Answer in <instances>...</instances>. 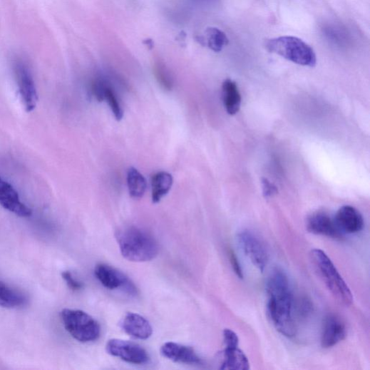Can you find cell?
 I'll use <instances>...</instances> for the list:
<instances>
[{
    "mask_svg": "<svg viewBox=\"0 0 370 370\" xmlns=\"http://www.w3.org/2000/svg\"><path fill=\"white\" fill-rule=\"evenodd\" d=\"M267 309L269 318L277 330L292 338L297 334L294 319V296L287 274L276 269L270 274L267 284Z\"/></svg>",
    "mask_w": 370,
    "mask_h": 370,
    "instance_id": "6da1fadb",
    "label": "cell"
},
{
    "mask_svg": "<svg viewBox=\"0 0 370 370\" xmlns=\"http://www.w3.org/2000/svg\"><path fill=\"white\" fill-rule=\"evenodd\" d=\"M116 239L122 255L131 262L150 261L160 251L155 239L145 230L136 227L119 230Z\"/></svg>",
    "mask_w": 370,
    "mask_h": 370,
    "instance_id": "7a4b0ae2",
    "label": "cell"
},
{
    "mask_svg": "<svg viewBox=\"0 0 370 370\" xmlns=\"http://www.w3.org/2000/svg\"><path fill=\"white\" fill-rule=\"evenodd\" d=\"M309 257L313 269L332 296L339 303L350 306L353 303V294L327 253L320 249H314Z\"/></svg>",
    "mask_w": 370,
    "mask_h": 370,
    "instance_id": "3957f363",
    "label": "cell"
},
{
    "mask_svg": "<svg viewBox=\"0 0 370 370\" xmlns=\"http://www.w3.org/2000/svg\"><path fill=\"white\" fill-rule=\"evenodd\" d=\"M266 48L299 66L312 68L317 63L316 55L312 47L294 36H281L268 40Z\"/></svg>",
    "mask_w": 370,
    "mask_h": 370,
    "instance_id": "277c9868",
    "label": "cell"
},
{
    "mask_svg": "<svg viewBox=\"0 0 370 370\" xmlns=\"http://www.w3.org/2000/svg\"><path fill=\"white\" fill-rule=\"evenodd\" d=\"M61 316L66 330L76 340L89 343L99 339L100 325L88 313L80 309H64Z\"/></svg>",
    "mask_w": 370,
    "mask_h": 370,
    "instance_id": "5b68a950",
    "label": "cell"
},
{
    "mask_svg": "<svg viewBox=\"0 0 370 370\" xmlns=\"http://www.w3.org/2000/svg\"><path fill=\"white\" fill-rule=\"evenodd\" d=\"M94 274L105 288L110 290H121L130 296H136L138 289L131 280L123 272L107 264H98Z\"/></svg>",
    "mask_w": 370,
    "mask_h": 370,
    "instance_id": "8992f818",
    "label": "cell"
},
{
    "mask_svg": "<svg viewBox=\"0 0 370 370\" xmlns=\"http://www.w3.org/2000/svg\"><path fill=\"white\" fill-rule=\"evenodd\" d=\"M237 238L243 252L253 265L262 272L265 270L268 265L269 254L261 239L250 230L240 232Z\"/></svg>",
    "mask_w": 370,
    "mask_h": 370,
    "instance_id": "52a82bcc",
    "label": "cell"
},
{
    "mask_svg": "<svg viewBox=\"0 0 370 370\" xmlns=\"http://www.w3.org/2000/svg\"><path fill=\"white\" fill-rule=\"evenodd\" d=\"M106 350L109 354L133 364H145L150 360L147 351L141 346L122 339L110 340Z\"/></svg>",
    "mask_w": 370,
    "mask_h": 370,
    "instance_id": "ba28073f",
    "label": "cell"
},
{
    "mask_svg": "<svg viewBox=\"0 0 370 370\" xmlns=\"http://www.w3.org/2000/svg\"><path fill=\"white\" fill-rule=\"evenodd\" d=\"M14 73L25 109L27 113H31L35 110L38 102V93L31 73L22 61L15 63Z\"/></svg>",
    "mask_w": 370,
    "mask_h": 370,
    "instance_id": "9c48e42d",
    "label": "cell"
},
{
    "mask_svg": "<svg viewBox=\"0 0 370 370\" xmlns=\"http://www.w3.org/2000/svg\"><path fill=\"white\" fill-rule=\"evenodd\" d=\"M306 228L311 234L333 239H341L344 236L338 227L335 219L322 211L316 212L307 218Z\"/></svg>",
    "mask_w": 370,
    "mask_h": 370,
    "instance_id": "30bf717a",
    "label": "cell"
},
{
    "mask_svg": "<svg viewBox=\"0 0 370 370\" xmlns=\"http://www.w3.org/2000/svg\"><path fill=\"white\" fill-rule=\"evenodd\" d=\"M0 205L20 217L32 215V210L21 202L18 192L2 178H0Z\"/></svg>",
    "mask_w": 370,
    "mask_h": 370,
    "instance_id": "8fae6325",
    "label": "cell"
},
{
    "mask_svg": "<svg viewBox=\"0 0 370 370\" xmlns=\"http://www.w3.org/2000/svg\"><path fill=\"white\" fill-rule=\"evenodd\" d=\"M347 336L346 327L337 315L327 317L322 335V346L324 349L332 348L345 339Z\"/></svg>",
    "mask_w": 370,
    "mask_h": 370,
    "instance_id": "7c38bea8",
    "label": "cell"
},
{
    "mask_svg": "<svg viewBox=\"0 0 370 370\" xmlns=\"http://www.w3.org/2000/svg\"><path fill=\"white\" fill-rule=\"evenodd\" d=\"M334 219L344 235L356 234L361 232L364 226V219L359 211L350 205L341 207Z\"/></svg>",
    "mask_w": 370,
    "mask_h": 370,
    "instance_id": "4fadbf2b",
    "label": "cell"
},
{
    "mask_svg": "<svg viewBox=\"0 0 370 370\" xmlns=\"http://www.w3.org/2000/svg\"><path fill=\"white\" fill-rule=\"evenodd\" d=\"M161 353L164 357L177 363L192 365L203 363L192 348L174 342L165 343L161 348Z\"/></svg>",
    "mask_w": 370,
    "mask_h": 370,
    "instance_id": "5bb4252c",
    "label": "cell"
},
{
    "mask_svg": "<svg viewBox=\"0 0 370 370\" xmlns=\"http://www.w3.org/2000/svg\"><path fill=\"white\" fill-rule=\"evenodd\" d=\"M121 328L131 337L140 340H146L153 334L149 322L142 315L134 312H128L125 315Z\"/></svg>",
    "mask_w": 370,
    "mask_h": 370,
    "instance_id": "9a60e30c",
    "label": "cell"
},
{
    "mask_svg": "<svg viewBox=\"0 0 370 370\" xmlns=\"http://www.w3.org/2000/svg\"><path fill=\"white\" fill-rule=\"evenodd\" d=\"M222 363L220 369L247 370L250 362L245 354L238 347H226L222 352Z\"/></svg>",
    "mask_w": 370,
    "mask_h": 370,
    "instance_id": "2e32d148",
    "label": "cell"
},
{
    "mask_svg": "<svg viewBox=\"0 0 370 370\" xmlns=\"http://www.w3.org/2000/svg\"><path fill=\"white\" fill-rule=\"evenodd\" d=\"M222 96L225 108L230 115H236L240 109L242 98L235 82L226 80L222 86Z\"/></svg>",
    "mask_w": 370,
    "mask_h": 370,
    "instance_id": "e0dca14e",
    "label": "cell"
},
{
    "mask_svg": "<svg viewBox=\"0 0 370 370\" xmlns=\"http://www.w3.org/2000/svg\"><path fill=\"white\" fill-rule=\"evenodd\" d=\"M173 185L172 175L166 172L155 173L151 178L152 202L158 203L168 194Z\"/></svg>",
    "mask_w": 370,
    "mask_h": 370,
    "instance_id": "ac0fdd59",
    "label": "cell"
},
{
    "mask_svg": "<svg viewBox=\"0 0 370 370\" xmlns=\"http://www.w3.org/2000/svg\"><path fill=\"white\" fill-rule=\"evenodd\" d=\"M26 297L19 292L0 282V306L6 308H18L26 304Z\"/></svg>",
    "mask_w": 370,
    "mask_h": 370,
    "instance_id": "d6986e66",
    "label": "cell"
},
{
    "mask_svg": "<svg viewBox=\"0 0 370 370\" xmlns=\"http://www.w3.org/2000/svg\"><path fill=\"white\" fill-rule=\"evenodd\" d=\"M127 182L130 195L133 198L140 199L143 197L146 191L147 183L138 170L134 168L128 170Z\"/></svg>",
    "mask_w": 370,
    "mask_h": 370,
    "instance_id": "ffe728a7",
    "label": "cell"
},
{
    "mask_svg": "<svg viewBox=\"0 0 370 370\" xmlns=\"http://www.w3.org/2000/svg\"><path fill=\"white\" fill-rule=\"evenodd\" d=\"M207 46L216 52L221 51L229 43L227 35L217 28H209L205 31Z\"/></svg>",
    "mask_w": 370,
    "mask_h": 370,
    "instance_id": "44dd1931",
    "label": "cell"
},
{
    "mask_svg": "<svg viewBox=\"0 0 370 370\" xmlns=\"http://www.w3.org/2000/svg\"><path fill=\"white\" fill-rule=\"evenodd\" d=\"M104 100L108 101L116 120L120 121L123 118V110L121 107L118 97L108 80L107 83H106L103 90V101Z\"/></svg>",
    "mask_w": 370,
    "mask_h": 370,
    "instance_id": "7402d4cb",
    "label": "cell"
},
{
    "mask_svg": "<svg viewBox=\"0 0 370 370\" xmlns=\"http://www.w3.org/2000/svg\"><path fill=\"white\" fill-rule=\"evenodd\" d=\"M155 77L158 82L168 90H171L173 86V79L170 71L163 63H158L154 67Z\"/></svg>",
    "mask_w": 370,
    "mask_h": 370,
    "instance_id": "603a6c76",
    "label": "cell"
},
{
    "mask_svg": "<svg viewBox=\"0 0 370 370\" xmlns=\"http://www.w3.org/2000/svg\"><path fill=\"white\" fill-rule=\"evenodd\" d=\"M62 277L71 289L79 291L83 289V283L75 279L71 272H65L62 274Z\"/></svg>",
    "mask_w": 370,
    "mask_h": 370,
    "instance_id": "cb8c5ba5",
    "label": "cell"
},
{
    "mask_svg": "<svg viewBox=\"0 0 370 370\" xmlns=\"http://www.w3.org/2000/svg\"><path fill=\"white\" fill-rule=\"evenodd\" d=\"M223 336L226 347H238L240 341L235 332L230 329H225Z\"/></svg>",
    "mask_w": 370,
    "mask_h": 370,
    "instance_id": "d4e9b609",
    "label": "cell"
},
{
    "mask_svg": "<svg viewBox=\"0 0 370 370\" xmlns=\"http://www.w3.org/2000/svg\"><path fill=\"white\" fill-rule=\"evenodd\" d=\"M229 256H230V260L231 262V265L233 268V270L236 275L241 279L244 278L243 272L240 265V263L239 262L238 258L237 257L235 253L230 250L229 252Z\"/></svg>",
    "mask_w": 370,
    "mask_h": 370,
    "instance_id": "484cf974",
    "label": "cell"
},
{
    "mask_svg": "<svg viewBox=\"0 0 370 370\" xmlns=\"http://www.w3.org/2000/svg\"><path fill=\"white\" fill-rule=\"evenodd\" d=\"M327 35L334 42L336 41V43H341V39L343 40L344 38L343 34L340 31L336 30V29H328Z\"/></svg>",
    "mask_w": 370,
    "mask_h": 370,
    "instance_id": "4316f807",
    "label": "cell"
},
{
    "mask_svg": "<svg viewBox=\"0 0 370 370\" xmlns=\"http://www.w3.org/2000/svg\"><path fill=\"white\" fill-rule=\"evenodd\" d=\"M264 184H265V190H266V195L268 196V195H272L275 191H274V188H272V186L270 183H269L267 181H266V183H264Z\"/></svg>",
    "mask_w": 370,
    "mask_h": 370,
    "instance_id": "83f0119b",
    "label": "cell"
},
{
    "mask_svg": "<svg viewBox=\"0 0 370 370\" xmlns=\"http://www.w3.org/2000/svg\"><path fill=\"white\" fill-rule=\"evenodd\" d=\"M195 1L205 3V2L212 1V0H195Z\"/></svg>",
    "mask_w": 370,
    "mask_h": 370,
    "instance_id": "f1b7e54d",
    "label": "cell"
}]
</instances>
